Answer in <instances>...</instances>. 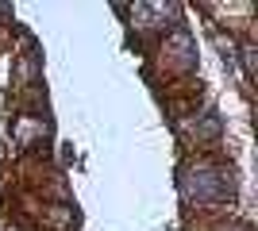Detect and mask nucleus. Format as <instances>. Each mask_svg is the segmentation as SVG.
I'll use <instances>...</instances> for the list:
<instances>
[{
    "label": "nucleus",
    "instance_id": "f257e3e1",
    "mask_svg": "<svg viewBox=\"0 0 258 231\" xmlns=\"http://www.w3.org/2000/svg\"><path fill=\"white\" fill-rule=\"evenodd\" d=\"M224 193L220 177H212V170H201V181L197 185H185V197H197V200H216Z\"/></svg>",
    "mask_w": 258,
    "mask_h": 231
}]
</instances>
